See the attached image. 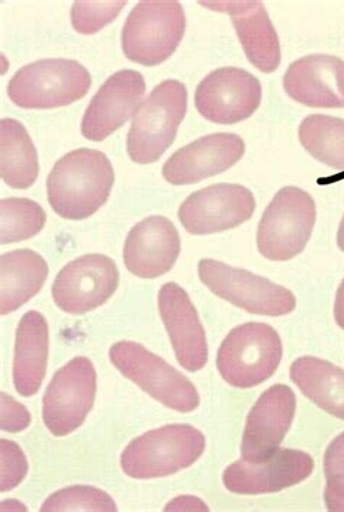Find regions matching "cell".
Instances as JSON below:
<instances>
[{"label":"cell","mask_w":344,"mask_h":512,"mask_svg":"<svg viewBox=\"0 0 344 512\" xmlns=\"http://www.w3.org/2000/svg\"><path fill=\"white\" fill-rule=\"evenodd\" d=\"M114 182V167L104 153L79 148L54 164L47 179L48 202L64 220H86L106 204Z\"/></svg>","instance_id":"6da1fadb"},{"label":"cell","mask_w":344,"mask_h":512,"mask_svg":"<svg viewBox=\"0 0 344 512\" xmlns=\"http://www.w3.org/2000/svg\"><path fill=\"white\" fill-rule=\"evenodd\" d=\"M204 434L189 424H170L137 437L121 454V468L133 479H156L191 468L205 452Z\"/></svg>","instance_id":"7a4b0ae2"},{"label":"cell","mask_w":344,"mask_h":512,"mask_svg":"<svg viewBox=\"0 0 344 512\" xmlns=\"http://www.w3.org/2000/svg\"><path fill=\"white\" fill-rule=\"evenodd\" d=\"M188 111V90L179 80H165L138 106L127 137V151L137 164H151L172 146Z\"/></svg>","instance_id":"3957f363"},{"label":"cell","mask_w":344,"mask_h":512,"mask_svg":"<svg viewBox=\"0 0 344 512\" xmlns=\"http://www.w3.org/2000/svg\"><path fill=\"white\" fill-rule=\"evenodd\" d=\"M282 352L275 328L265 322H247L225 337L217 354L218 372L234 388H253L272 378Z\"/></svg>","instance_id":"277c9868"},{"label":"cell","mask_w":344,"mask_h":512,"mask_svg":"<svg viewBox=\"0 0 344 512\" xmlns=\"http://www.w3.org/2000/svg\"><path fill=\"white\" fill-rule=\"evenodd\" d=\"M92 77L75 60L47 59L22 67L8 83L9 99L22 109L72 105L88 95Z\"/></svg>","instance_id":"5b68a950"},{"label":"cell","mask_w":344,"mask_h":512,"mask_svg":"<svg viewBox=\"0 0 344 512\" xmlns=\"http://www.w3.org/2000/svg\"><path fill=\"white\" fill-rule=\"evenodd\" d=\"M315 218L313 196L295 186H286L276 193L260 220L257 249L272 262L294 259L307 247Z\"/></svg>","instance_id":"8992f818"},{"label":"cell","mask_w":344,"mask_h":512,"mask_svg":"<svg viewBox=\"0 0 344 512\" xmlns=\"http://www.w3.org/2000/svg\"><path fill=\"white\" fill-rule=\"evenodd\" d=\"M186 16L179 2H141L122 28V51L141 66L169 59L185 35Z\"/></svg>","instance_id":"52a82bcc"},{"label":"cell","mask_w":344,"mask_h":512,"mask_svg":"<svg viewBox=\"0 0 344 512\" xmlns=\"http://www.w3.org/2000/svg\"><path fill=\"white\" fill-rule=\"evenodd\" d=\"M109 359L125 378L170 410L192 412L199 407L201 399L194 383L141 344L115 343L109 350Z\"/></svg>","instance_id":"ba28073f"},{"label":"cell","mask_w":344,"mask_h":512,"mask_svg":"<svg viewBox=\"0 0 344 512\" xmlns=\"http://www.w3.org/2000/svg\"><path fill=\"white\" fill-rule=\"evenodd\" d=\"M198 275L214 295L250 314L282 317L297 308V298L289 289L247 270L204 259Z\"/></svg>","instance_id":"9c48e42d"},{"label":"cell","mask_w":344,"mask_h":512,"mask_svg":"<svg viewBox=\"0 0 344 512\" xmlns=\"http://www.w3.org/2000/svg\"><path fill=\"white\" fill-rule=\"evenodd\" d=\"M96 370L88 357H75L57 370L43 399V420L53 436L72 434L83 423L96 399Z\"/></svg>","instance_id":"30bf717a"},{"label":"cell","mask_w":344,"mask_h":512,"mask_svg":"<svg viewBox=\"0 0 344 512\" xmlns=\"http://www.w3.org/2000/svg\"><path fill=\"white\" fill-rule=\"evenodd\" d=\"M120 285L117 263L104 254H86L60 270L53 283L54 304L70 315L102 307Z\"/></svg>","instance_id":"8fae6325"},{"label":"cell","mask_w":344,"mask_h":512,"mask_svg":"<svg viewBox=\"0 0 344 512\" xmlns=\"http://www.w3.org/2000/svg\"><path fill=\"white\" fill-rule=\"evenodd\" d=\"M262 85L253 74L239 67H221L208 74L195 92L199 114L215 124L246 121L259 109Z\"/></svg>","instance_id":"7c38bea8"},{"label":"cell","mask_w":344,"mask_h":512,"mask_svg":"<svg viewBox=\"0 0 344 512\" xmlns=\"http://www.w3.org/2000/svg\"><path fill=\"white\" fill-rule=\"evenodd\" d=\"M255 209V196L249 189L218 183L189 195L178 217L188 233L210 235L239 227L253 217Z\"/></svg>","instance_id":"4fadbf2b"},{"label":"cell","mask_w":344,"mask_h":512,"mask_svg":"<svg viewBox=\"0 0 344 512\" xmlns=\"http://www.w3.org/2000/svg\"><path fill=\"white\" fill-rule=\"evenodd\" d=\"M297 396L289 386L275 385L263 392L247 417L241 440V459L265 462L279 450L294 421Z\"/></svg>","instance_id":"5bb4252c"},{"label":"cell","mask_w":344,"mask_h":512,"mask_svg":"<svg viewBox=\"0 0 344 512\" xmlns=\"http://www.w3.org/2000/svg\"><path fill=\"white\" fill-rule=\"evenodd\" d=\"M314 466V459L308 453L279 449L265 462L237 460L224 470L223 483L233 494H272L304 482L314 472Z\"/></svg>","instance_id":"9a60e30c"},{"label":"cell","mask_w":344,"mask_h":512,"mask_svg":"<svg viewBox=\"0 0 344 512\" xmlns=\"http://www.w3.org/2000/svg\"><path fill=\"white\" fill-rule=\"evenodd\" d=\"M146 93L143 74L125 69L112 74L93 96L82 119V134L101 143L135 114Z\"/></svg>","instance_id":"2e32d148"},{"label":"cell","mask_w":344,"mask_h":512,"mask_svg":"<svg viewBox=\"0 0 344 512\" xmlns=\"http://www.w3.org/2000/svg\"><path fill=\"white\" fill-rule=\"evenodd\" d=\"M244 151L246 144L240 135H207L176 151L163 166V176L172 185H194L233 167Z\"/></svg>","instance_id":"e0dca14e"},{"label":"cell","mask_w":344,"mask_h":512,"mask_svg":"<svg viewBox=\"0 0 344 512\" xmlns=\"http://www.w3.org/2000/svg\"><path fill=\"white\" fill-rule=\"evenodd\" d=\"M179 254L178 230L162 215H151L138 222L125 240V266L137 278L156 279L166 275L178 262Z\"/></svg>","instance_id":"ac0fdd59"},{"label":"cell","mask_w":344,"mask_h":512,"mask_svg":"<svg viewBox=\"0 0 344 512\" xmlns=\"http://www.w3.org/2000/svg\"><path fill=\"white\" fill-rule=\"evenodd\" d=\"M159 311L179 365L198 372L208 362V343L198 311L178 283H166L159 292Z\"/></svg>","instance_id":"d6986e66"},{"label":"cell","mask_w":344,"mask_h":512,"mask_svg":"<svg viewBox=\"0 0 344 512\" xmlns=\"http://www.w3.org/2000/svg\"><path fill=\"white\" fill-rule=\"evenodd\" d=\"M289 98L310 108H344V61L329 54H311L286 70Z\"/></svg>","instance_id":"ffe728a7"},{"label":"cell","mask_w":344,"mask_h":512,"mask_svg":"<svg viewBox=\"0 0 344 512\" xmlns=\"http://www.w3.org/2000/svg\"><path fill=\"white\" fill-rule=\"evenodd\" d=\"M201 5L231 16L244 53L256 69L272 73L281 66V43L263 3L201 2Z\"/></svg>","instance_id":"44dd1931"},{"label":"cell","mask_w":344,"mask_h":512,"mask_svg":"<svg viewBox=\"0 0 344 512\" xmlns=\"http://www.w3.org/2000/svg\"><path fill=\"white\" fill-rule=\"evenodd\" d=\"M50 328L44 315L30 311L16 330L14 385L19 395L30 398L40 391L47 373Z\"/></svg>","instance_id":"7402d4cb"},{"label":"cell","mask_w":344,"mask_h":512,"mask_svg":"<svg viewBox=\"0 0 344 512\" xmlns=\"http://www.w3.org/2000/svg\"><path fill=\"white\" fill-rule=\"evenodd\" d=\"M48 264L32 250H15L0 257V314H11L43 288Z\"/></svg>","instance_id":"603a6c76"},{"label":"cell","mask_w":344,"mask_h":512,"mask_svg":"<svg viewBox=\"0 0 344 512\" xmlns=\"http://www.w3.org/2000/svg\"><path fill=\"white\" fill-rule=\"evenodd\" d=\"M289 375L317 407L344 420V370L327 360L304 356L292 363Z\"/></svg>","instance_id":"cb8c5ba5"},{"label":"cell","mask_w":344,"mask_h":512,"mask_svg":"<svg viewBox=\"0 0 344 512\" xmlns=\"http://www.w3.org/2000/svg\"><path fill=\"white\" fill-rule=\"evenodd\" d=\"M40 172L38 153L27 128L12 118L0 121V176L14 189H28Z\"/></svg>","instance_id":"d4e9b609"},{"label":"cell","mask_w":344,"mask_h":512,"mask_svg":"<svg viewBox=\"0 0 344 512\" xmlns=\"http://www.w3.org/2000/svg\"><path fill=\"white\" fill-rule=\"evenodd\" d=\"M302 147L320 163L344 172V121L329 115H310L301 122Z\"/></svg>","instance_id":"484cf974"},{"label":"cell","mask_w":344,"mask_h":512,"mask_svg":"<svg viewBox=\"0 0 344 512\" xmlns=\"http://www.w3.org/2000/svg\"><path fill=\"white\" fill-rule=\"evenodd\" d=\"M47 220L37 202L25 198L0 201V243L12 244L34 237L43 230Z\"/></svg>","instance_id":"4316f807"},{"label":"cell","mask_w":344,"mask_h":512,"mask_svg":"<svg viewBox=\"0 0 344 512\" xmlns=\"http://www.w3.org/2000/svg\"><path fill=\"white\" fill-rule=\"evenodd\" d=\"M41 511H118V507L101 489L76 485L48 497Z\"/></svg>","instance_id":"83f0119b"},{"label":"cell","mask_w":344,"mask_h":512,"mask_svg":"<svg viewBox=\"0 0 344 512\" xmlns=\"http://www.w3.org/2000/svg\"><path fill=\"white\" fill-rule=\"evenodd\" d=\"M127 2H76L72 6V25L79 34H95L118 18Z\"/></svg>","instance_id":"f1b7e54d"},{"label":"cell","mask_w":344,"mask_h":512,"mask_svg":"<svg viewBox=\"0 0 344 512\" xmlns=\"http://www.w3.org/2000/svg\"><path fill=\"white\" fill-rule=\"evenodd\" d=\"M324 473L327 486L324 491L330 511H344V433L331 441L324 454Z\"/></svg>","instance_id":"f546056e"},{"label":"cell","mask_w":344,"mask_h":512,"mask_svg":"<svg viewBox=\"0 0 344 512\" xmlns=\"http://www.w3.org/2000/svg\"><path fill=\"white\" fill-rule=\"evenodd\" d=\"M0 491L15 489L28 473V460L21 447L14 441L0 440Z\"/></svg>","instance_id":"4dcf8cb0"},{"label":"cell","mask_w":344,"mask_h":512,"mask_svg":"<svg viewBox=\"0 0 344 512\" xmlns=\"http://www.w3.org/2000/svg\"><path fill=\"white\" fill-rule=\"evenodd\" d=\"M2 401V414H0V428L8 433H19L24 431L31 424V414L24 405L16 402L11 395L5 392L0 394Z\"/></svg>","instance_id":"1f68e13d"},{"label":"cell","mask_w":344,"mask_h":512,"mask_svg":"<svg viewBox=\"0 0 344 512\" xmlns=\"http://www.w3.org/2000/svg\"><path fill=\"white\" fill-rule=\"evenodd\" d=\"M208 511L207 505L201 501L199 498L188 497V495H183V497L175 498L172 502L166 505L165 511Z\"/></svg>","instance_id":"d6a6232c"},{"label":"cell","mask_w":344,"mask_h":512,"mask_svg":"<svg viewBox=\"0 0 344 512\" xmlns=\"http://www.w3.org/2000/svg\"><path fill=\"white\" fill-rule=\"evenodd\" d=\"M334 318L337 325L344 330V279L337 289L336 302H334Z\"/></svg>","instance_id":"836d02e7"},{"label":"cell","mask_w":344,"mask_h":512,"mask_svg":"<svg viewBox=\"0 0 344 512\" xmlns=\"http://www.w3.org/2000/svg\"><path fill=\"white\" fill-rule=\"evenodd\" d=\"M14 502H15V499H9L8 502L3 501L2 502V510L5 511L6 508H8V510H24V511H27V507H24V505H21V504H15L14 505Z\"/></svg>","instance_id":"e575fe53"},{"label":"cell","mask_w":344,"mask_h":512,"mask_svg":"<svg viewBox=\"0 0 344 512\" xmlns=\"http://www.w3.org/2000/svg\"><path fill=\"white\" fill-rule=\"evenodd\" d=\"M337 246L339 249L344 251V217L342 222H340L339 233H337Z\"/></svg>","instance_id":"d590c367"}]
</instances>
